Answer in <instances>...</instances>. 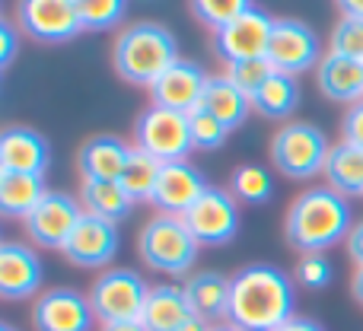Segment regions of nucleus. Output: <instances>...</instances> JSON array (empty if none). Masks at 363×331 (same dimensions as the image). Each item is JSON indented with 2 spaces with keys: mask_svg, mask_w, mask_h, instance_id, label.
<instances>
[{
  "mask_svg": "<svg viewBox=\"0 0 363 331\" xmlns=\"http://www.w3.org/2000/svg\"><path fill=\"white\" fill-rule=\"evenodd\" d=\"M296 315V284L277 264L255 262L230 277L226 322L242 331H277Z\"/></svg>",
  "mask_w": 363,
  "mask_h": 331,
  "instance_id": "nucleus-1",
  "label": "nucleus"
},
{
  "mask_svg": "<svg viewBox=\"0 0 363 331\" xmlns=\"http://www.w3.org/2000/svg\"><path fill=\"white\" fill-rule=\"evenodd\" d=\"M99 331H147V325L140 319H134V322H108V325H102Z\"/></svg>",
  "mask_w": 363,
  "mask_h": 331,
  "instance_id": "nucleus-41",
  "label": "nucleus"
},
{
  "mask_svg": "<svg viewBox=\"0 0 363 331\" xmlns=\"http://www.w3.org/2000/svg\"><path fill=\"white\" fill-rule=\"evenodd\" d=\"M185 290V300L191 306L194 315L223 325L226 322V309H230V277L220 274V271H194L185 277L182 284Z\"/></svg>",
  "mask_w": 363,
  "mask_h": 331,
  "instance_id": "nucleus-20",
  "label": "nucleus"
},
{
  "mask_svg": "<svg viewBox=\"0 0 363 331\" xmlns=\"http://www.w3.org/2000/svg\"><path fill=\"white\" fill-rule=\"evenodd\" d=\"M347 255H351V264H354V271L363 268V220H357L354 223V230H351V236H347Z\"/></svg>",
  "mask_w": 363,
  "mask_h": 331,
  "instance_id": "nucleus-38",
  "label": "nucleus"
},
{
  "mask_svg": "<svg viewBox=\"0 0 363 331\" xmlns=\"http://www.w3.org/2000/svg\"><path fill=\"white\" fill-rule=\"evenodd\" d=\"M16 26L42 45H64L83 32L77 0H23L16 6Z\"/></svg>",
  "mask_w": 363,
  "mask_h": 331,
  "instance_id": "nucleus-11",
  "label": "nucleus"
},
{
  "mask_svg": "<svg viewBox=\"0 0 363 331\" xmlns=\"http://www.w3.org/2000/svg\"><path fill=\"white\" fill-rule=\"evenodd\" d=\"M138 252L144 258L147 268L160 271V274L182 277L194 268L198 262V239L185 226L182 217H169V213H157L144 223L138 236Z\"/></svg>",
  "mask_w": 363,
  "mask_h": 331,
  "instance_id": "nucleus-4",
  "label": "nucleus"
},
{
  "mask_svg": "<svg viewBox=\"0 0 363 331\" xmlns=\"http://www.w3.org/2000/svg\"><path fill=\"white\" fill-rule=\"evenodd\" d=\"M277 70L271 67V61L268 57H252V61H236V64H230V67H226V77H230L233 83H236L239 89H242L245 96H255L258 89L264 86V83L271 80V77H274Z\"/></svg>",
  "mask_w": 363,
  "mask_h": 331,
  "instance_id": "nucleus-32",
  "label": "nucleus"
},
{
  "mask_svg": "<svg viewBox=\"0 0 363 331\" xmlns=\"http://www.w3.org/2000/svg\"><path fill=\"white\" fill-rule=\"evenodd\" d=\"M191 315L194 313L179 284H157V287H150L140 322L147 325V331H179Z\"/></svg>",
  "mask_w": 363,
  "mask_h": 331,
  "instance_id": "nucleus-22",
  "label": "nucleus"
},
{
  "mask_svg": "<svg viewBox=\"0 0 363 331\" xmlns=\"http://www.w3.org/2000/svg\"><path fill=\"white\" fill-rule=\"evenodd\" d=\"M322 175L328 179V188H335L338 194H345V198H360L363 194V150L345 144V140L335 144Z\"/></svg>",
  "mask_w": 363,
  "mask_h": 331,
  "instance_id": "nucleus-26",
  "label": "nucleus"
},
{
  "mask_svg": "<svg viewBox=\"0 0 363 331\" xmlns=\"http://www.w3.org/2000/svg\"><path fill=\"white\" fill-rule=\"evenodd\" d=\"M252 108L262 118L284 121L300 108V80L287 74H274L255 96H252Z\"/></svg>",
  "mask_w": 363,
  "mask_h": 331,
  "instance_id": "nucleus-27",
  "label": "nucleus"
},
{
  "mask_svg": "<svg viewBox=\"0 0 363 331\" xmlns=\"http://www.w3.org/2000/svg\"><path fill=\"white\" fill-rule=\"evenodd\" d=\"M328 153H332V144L325 131L315 128L313 121H290L271 138V163L284 179L294 181L325 172Z\"/></svg>",
  "mask_w": 363,
  "mask_h": 331,
  "instance_id": "nucleus-5",
  "label": "nucleus"
},
{
  "mask_svg": "<svg viewBox=\"0 0 363 331\" xmlns=\"http://www.w3.org/2000/svg\"><path fill=\"white\" fill-rule=\"evenodd\" d=\"M80 217H83L80 198H74L67 191H48L38 201L35 211L26 217V232H29V239L38 249L64 252V245H67L74 226L80 223Z\"/></svg>",
  "mask_w": 363,
  "mask_h": 331,
  "instance_id": "nucleus-12",
  "label": "nucleus"
},
{
  "mask_svg": "<svg viewBox=\"0 0 363 331\" xmlns=\"http://www.w3.org/2000/svg\"><path fill=\"white\" fill-rule=\"evenodd\" d=\"M45 281V268L42 258L35 255V249L23 242H0V296L10 303L16 300H29L42 290Z\"/></svg>",
  "mask_w": 363,
  "mask_h": 331,
  "instance_id": "nucleus-17",
  "label": "nucleus"
},
{
  "mask_svg": "<svg viewBox=\"0 0 363 331\" xmlns=\"http://www.w3.org/2000/svg\"><path fill=\"white\" fill-rule=\"evenodd\" d=\"M211 188V181L204 179L194 163L188 159H179V163H163L160 169V181H157V191H153L150 204L157 207L160 213H169V217H185L198 198Z\"/></svg>",
  "mask_w": 363,
  "mask_h": 331,
  "instance_id": "nucleus-15",
  "label": "nucleus"
},
{
  "mask_svg": "<svg viewBox=\"0 0 363 331\" xmlns=\"http://www.w3.org/2000/svg\"><path fill=\"white\" fill-rule=\"evenodd\" d=\"M351 230H354L351 204H347L345 194H338L328 185L306 188L303 194H296L294 204L287 207V217H284L287 245L296 249L300 255H322L332 245L347 242Z\"/></svg>",
  "mask_w": 363,
  "mask_h": 331,
  "instance_id": "nucleus-2",
  "label": "nucleus"
},
{
  "mask_svg": "<svg viewBox=\"0 0 363 331\" xmlns=\"http://www.w3.org/2000/svg\"><path fill=\"white\" fill-rule=\"evenodd\" d=\"M150 284L131 268H108L96 277L89 290V306L102 325L108 322H134L144 315Z\"/></svg>",
  "mask_w": 363,
  "mask_h": 331,
  "instance_id": "nucleus-7",
  "label": "nucleus"
},
{
  "mask_svg": "<svg viewBox=\"0 0 363 331\" xmlns=\"http://www.w3.org/2000/svg\"><path fill=\"white\" fill-rule=\"evenodd\" d=\"M230 194L242 204H268L274 198V175L258 163H242L230 175Z\"/></svg>",
  "mask_w": 363,
  "mask_h": 331,
  "instance_id": "nucleus-29",
  "label": "nucleus"
},
{
  "mask_svg": "<svg viewBox=\"0 0 363 331\" xmlns=\"http://www.w3.org/2000/svg\"><path fill=\"white\" fill-rule=\"evenodd\" d=\"M118 245H121L118 223H108V220H102V217L83 213L61 255L67 258L70 264H77V268L96 271V268L112 264V258L118 255Z\"/></svg>",
  "mask_w": 363,
  "mask_h": 331,
  "instance_id": "nucleus-14",
  "label": "nucleus"
},
{
  "mask_svg": "<svg viewBox=\"0 0 363 331\" xmlns=\"http://www.w3.org/2000/svg\"><path fill=\"white\" fill-rule=\"evenodd\" d=\"M48 194L45 175L23 172H0V213L6 220H23L38 207V201Z\"/></svg>",
  "mask_w": 363,
  "mask_h": 331,
  "instance_id": "nucleus-23",
  "label": "nucleus"
},
{
  "mask_svg": "<svg viewBox=\"0 0 363 331\" xmlns=\"http://www.w3.org/2000/svg\"><path fill=\"white\" fill-rule=\"evenodd\" d=\"M188 125H191V144L194 150H220L230 138V128L220 118H213L207 108H194L188 115Z\"/></svg>",
  "mask_w": 363,
  "mask_h": 331,
  "instance_id": "nucleus-31",
  "label": "nucleus"
},
{
  "mask_svg": "<svg viewBox=\"0 0 363 331\" xmlns=\"http://www.w3.org/2000/svg\"><path fill=\"white\" fill-rule=\"evenodd\" d=\"M277 331H325V325H319V322L309 319V315H294L287 325H281Z\"/></svg>",
  "mask_w": 363,
  "mask_h": 331,
  "instance_id": "nucleus-39",
  "label": "nucleus"
},
{
  "mask_svg": "<svg viewBox=\"0 0 363 331\" xmlns=\"http://www.w3.org/2000/svg\"><path fill=\"white\" fill-rule=\"evenodd\" d=\"M207 83H211V77L204 74V67H201L198 61L179 57V61L150 86L153 106H163V108H172V112L191 115L194 108L201 106V99H204Z\"/></svg>",
  "mask_w": 363,
  "mask_h": 331,
  "instance_id": "nucleus-16",
  "label": "nucleus"
},
{
  "mask_svg": "<svg viewBox=\"0 0 363 331\" xmlns=\"http://www.w3.org/2000/svg\"><path fill=\"white\" fill-rule=\"evenodd\" d=\"M332 274H335V268L325 255H303L300 264H296L294 281L306 290H325L332 284Z\"/></svg>",
  "mask_w": 363,
  "mask_h": 331,
  "instance_id": "nucleus-34",
  "label": "nucleus"
},
{
  "mask_svg": "<svg viewBox=\"0 0 363 331\" xmlns=\"http://www.w3.org/2000/svg\"><path fill=\"white\" fill-rule=\"evenodd\" d=\"M179 331H213V325L207 319H201V315H191V319H188Z\"/></svg>",
  "mask_w": 363,
  "mask_h": 331,
  "instance_id": "nucleus-42",
  "label": "nucleus"
},
{
  "mask_svg": "<svg viewBox=\"0 0 363 331\" xmlns=\"http://www.w3.org/2000/svg\"><path fill=\"white\" fill-rule=\"evenodd\" d=\"M315 83H319L322 96H328V99L357 106V102H363V61L328 51V55H322L319 67H315Z\"/></svg>",
  "mask_w": 363,
  "mask_h": 331,
  "instance_id": "nucleus-21",
  "label": "nucleus"
},
{
  "mask_svg": "<svg viewBox=\"0 0 363 331\" xmlns=\"http://www.w3.org/2000/svg\"><path fill=\"white\" fill-rule=\"evenodd\" d=\"M179 38L163 23H134L115 38L112 67L125 83L150 89L179 61Z\"/></svg>",
  "mask_w": 363,
  "mask_h": 331,
  "instance_id": "nucleus-3",
  "label": "nucleus"
},
{
  "mask_svg": "<svg viewBox=\"0 0 363 331\" xmlns=\"http://www.w3.org/2000/svg\"><path fill=\"white\" fill-rule=\"evenodd\" d=\"M338 13L345 19H357V23H363V0H341Z\"/></svg>",
  "mask_w": 363,
  "mask_h": 331,
  "instance_id": "nucleus-40",
  "label": "nucleus"
},
{
  "mask_svg": "<svg viewBox=\"0 0 363 331\" xmlns=\"http://www.w3.org/2000/svg\"><path fill=\"white\" fill-rule=\"evenodd\" d=\"M245 0H191V13L198 23H204L207 29L220 32L245 10Z\"/></svg>",
  "mask_w": 363,
  "mask_h": 331,
  "instance_id": "nucleus-33",
  "label": "nucleus"
},
{
  "mask_svg": "<svg viewBox=\"0 0 363 331\" xmlns=\"http://www.w3.org/2000/svg\"><path fill=\"white\" fill-rule=\"evenodd\" d=\"M0 331H16V328H13L10 322H4V325H0Z\"/></svg>",
  "mask_w": 363,
  "mask_h": 331,
  "instance_id": "nucleus-45",
  "label": "nucleus"
},
{
  "mask_svg": "<svg viewBox=\"0 0 363 331\" xmlns=\"http://www.w3.org/2000/svg\"><path fill=\"white\" fill-rule=\"evenodd\" d=\"M213 331H242V328H236V325H230V322H223V325H213Z\"/></svg>",
  "mask_w": 363,
  "mask_h": 331,
  "instance_id": "nucleus-44",
  "label": "nucleus"
},
{
  "mask_svg": "<svg viewBox=\"0 0 363 331\" xmlns=\"http://www.w3.org/2000/svg\"><path fill=\"white\" fill-rule=\"evenodd\" d=\"M77 13H80L83 32H102L128 16V4L125 0H77Z\"/></svg>",
  "mask_w": 363,
  "mask_h": 331,
  "instance_id": "nucleus-30",
  "label": "nucleus"
},
{
  "mask_svg": "<svg viewBox=\"0 0 363 331\" xmlns=\"http://www.w3.org/2000/svg\"><path fill=\"white\" fill-rule=\"evenodd\" d=\"M96 313L89 296L74 287H51L32 303V328L35 331H93Z\"/></svg>",
  "mask_w": 363,
  "mask_h": 331,
  "instance_id": "nucleus-13",
  "label": "nucleus"
},
{
  "mask_svg": "<svg viewBox=\"0 0 363 331\" xmlns=\"http://www.w3.org/2000/svg\"><path fill=\"white\" fill-rule=\"evenodd\" d=\"M160 169H163L160 159H153L150 153L131 147V157H128V166L118 181H121V188L131 194L134 204H138V201H153V191H157V181H160Z\"/></svg>",
  "mask_w": 363,
  "mask_h": 331,
  "instance_id": "nucleus-28",
  "label": "nucleus"
},
{
  "mask_svg": "<svg viewBox=\"0 0 363 331\" xmlns=\"http://www.w3.org/2000/svg\"><path fill=\"white\" fill-rule=\"evenodd\" d=\"M134 147L144 153H150L160 163H179L188 159V153L194 150L191 144V125L188 115L172 112L163 106H147L134 121Z\"/></svg>",
  "mask_w": 363,
  "mask_h": 331,
  "instance_id": "nucleus-6",
  "label": "nucleus"
},
{
  "mask_svg": "<svg viewBox=\"0 0 363 331\" xmlns=\"http://www.w3.org/2000/svg\"><path fill=\"white\" fill-rule=\"evenodd\" d=\"M182 220L201 249H220V245H230L239 232V204L226 188L211 185Z\"/></svg>",
  "mask_w": 363,
  "mask_h": 331,
  "instance_id": "nucleus-9",
  "label": "nucleus"
},
{
  "mask_svg": "<svg viewBox=\"0 0 363 331\" xmlns=\"http://www.w3.org/2000/svg\"><path fill=\"white\" fill-rule=\"evenodd\" d=\"M16 26L10 23V19H0V67H10L13 55H16Z\"/></svg>",
  "mask_w": 363,
  "mask_h": 331,
  "instance_id": "nucleus-37",
  "label": "nucleus"
},
{
  "mask_svg": "<svg viewBox=\"0 0 363 331\" xmlns=\"http://www.w3.org/2000/svg\"><path fill=\"white\" fill-rule=\"evenodd\" d=\"M198 108H207V112L223 121L230 131H236V128H242L245 118H249L252 99L230 77H211V83H207V89H204V99H201Z\"/></svg>",
  "mask_w": 363,
  "mask_h": 331,
  "instance_id": "nucleus-24",
  "label": "nucleus"
},
{
  "mask_svg": "<svg viewBox=\"0 0 363 331\" xmlns=\"http://www.w3.org/2000/svg\"><path fill=\"white\" fill-rule=\"evenodd\" d=\"M332 51L354 57V61H363V23L341 16V23L332 29Z\"/></svg>",
  "mask_w": 363,
  "mask_h": 331,
  "instance_id": "nucleus-35",
  "label": "nucleus"
},
{
  "mask_svg": "<svg viewBox=\"0 0 363 331\" xmlns=\"http://www.w3.org/2000/svg\"><path fill=\"white\" fill-rule=\"evenodd\" d=\"M51 166V144L35 128L13 125L0 134V172L45 175Z\"/></svg>",
  "mask_w": 363,
  "mask_h": 331,
  "instance_id": "nucleus-18",
  "label": "nucleus"
},
{
  "mask_svg": "<svg viewBox=\"0 0 363 331\" xmlns=\"http://www.w3.org/2000/svg\"><path fill=\"white\" fill-rule=\"evenodd\" d=\"M131 147L118 134H93L77 150V172L83 181H118L128 166Z\"/></svg>",
  "mask_w": 363,
  "mask_h": 331,
  "instance_id": "nucleus-19",
  "label": "nucleus"
},
{
  "mask_svg": "<svg viewBox=\"0 0 363 331\" xmlns=\"http://www.w3.org/2000/svg\"><path fill=\"white\" fill-rule=\"evenodd\" d=\"M351 293H354V300L363 306V268L354 271V281H351Z\"/></svg>",
  "mask_w": 363,
  "mask_h": 331,
  "instance_id": "nucleus-43",
  "label": "nucleus"
},
{
  "mask_svg": "<svg viewBox=\"0 0 363 331\" xmlns=\"http://www.w3.org/2000/svg\"><path fill=\"white\" fill-rule=\"evenodd\" d=\"M271 67L277 74L287 77H300L306 70L319 67L322 61V42L315 35V29L303 19H274V29H271V42H268V55Z\"/></svg>",
  "mask_w": 363,
  "mask_h": 331,
  "instance_id": "nucleus-8",
  "label": "nucleus"
},
{
  "mask_svg": "<svg viewBox=\"0 0 363 331\" xmlns=\"http://www.w3.org/2000/svg\"><path fill=\"white\" fill-rule=\"evenodd\" d=\"M271 29H274V16L262 6L249 4L226 29L213 32V51L220 61H226V67L236 61H252V57L268 55Z\"/></svg>",
  "mask_w": 363,
  "mask_h": 331,
  "instance_id": "nucleus-10",
  "label": "nucleus"
},
{
  "mask_svg": "<svg viewBox=\"0 0 363 331\" xmlns=\"http://www.w3.org/2000/svg\"><path fill=\"white\" fill-rule=\"evenodd\" d=\"M77 198L83 204V213L102 217L108 223H121L134 207L131 194L121 188V181H80Z\"/></svg>",
  "mask_w": 363,
  "mask_h": 331,
  "instance_id": "nucleus-25",
  "label": "nucleus"
},
{
  "mask_svg": "<svg viewBox=\"0 0 363 331\" xmlns=\"http://www.w3.org/2000/svg\"><path fill=\"white\" fill-rule=\"evenodd\" d=\"M341 140L351 147L363 150V102L351 106L345 112V121H341Z\"/></svg>",
  "mask_w": 363,
  "mask_h": 331,
  "instance_id": "nucleus-36",
  "label": "nucleus"
}]
</instances>
